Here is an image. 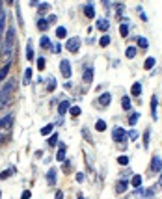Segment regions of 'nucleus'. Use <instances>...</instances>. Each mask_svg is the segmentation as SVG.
Instances as JSON below:
<instances>
[{
	"label": "nucleus",
	"instance_id": "obj_1",
	"mask_svg": "<svg viewBox=\"0 0 162 199\" xmlns=\"http://www.w3.org/2000/svg\"><path fill=\"white\" fill-rule=\"evenodd\" d=\"M15 49V28H9L6 34V41H4V50H2V58L6 61H9L11 54H13Z\"/></svg>",
	"mask_w": 162,
	"mask_h": 199
},
{
	"label": "nucleus",
	"instance_id": "obj_2",
	"mask_svg": "<svg viewBox=\"0 0 162 199\" xmlns=\"http://www.w3.org/2000/svg\"><path fill=\"white\" fill-rule=\"evenodd\" d=\"M13 88H15V80H7V84L4 86V88H2V91H0V108H4L7 103H9Z\"/></svg>",
	"mask_w": 162,
	"mask_h": 199
},
{
	"label": "nucleus",
	"instance_id": "obj_3",
	"mask_svg": "<svg viewBox=\"0 0 162 199\" xmlns=\"http://www.w3.org/2000/svg\"><path fill=\"white\" fill-rule=\"evenodd\" d=\"M78 49H80V39H78V37H71V39L67 41V50H69V52H77Z\"/></svg>",
	"mask_w": 162,
	"mask_h": 199
},
{
	"label": "nucleus",
	"instance_id": "obj_4",
	"mask_svg": "<svg viewBox=\"0 0 162 199\" xmlns=\"http://www.w3.org/2000/svg\"><path fill=\"white\" fill-rule=\"evenodd\" d=\"M60 71H62V75H64L65 78H69V76H71V63L67 60H62L60 61Z\"/></svg>",
	"mask_w": 162,
	"mask_h": 199
},
{
	"label": "nucleus",
	"instance_id": "obj_5",
	"mask_svg": "<svg viewBox=\"0 0 162 199\" xmlns=\"http://www.w3.org/2000/svg\"><path fill=\"white\" fill-rule=\"evenodd\" d=\"M112 138H114V142H123L125 140V130L121 127H116L112 130Z\"/></svg>",
	"mask_w": 162,
	"mask_h": 199
},
{
	"label": "nucleus",
	"instance_id": "obj_6",
	"mask_svg": "<svg viewBox=\"0 0 162 199\" xmlns=\"http://www.w3.org/2000/svg\"><path fill=\"white\" fill-rule=\"evenodd\" d=\"M160 167H162V160L159 157H153V160H151V171H153V173H159Z\"/></svg>",
	"mask_w": 162,
	"mask_h": 199
},
{
	"label": "nucleus",
	"instance_id": "obj_7",
	"mask_svg": "<svg viewBox=\"0 0 162 199\" xmlns=\"http://www.w3.org/2000/svg\"><path fill=\"white\" fill-rule=\"evenodd\" d=\"M11 123H13V117H11V115H6L4 119H0V130H7V128L11 127Z\"/></svg>",
	"mask_w": 162,
	"mask_h": 199
},
{
	"label": "nucleus",
	"instance_id": "obj_8",
	"mask_svg": "<svg viewBox=\"0 0 162 199\" xmlns=\"http://www.w3.org/2000/svg\"><path fill=\"white\" fill-rule=\"evenodd\" d=\"M65 149H67L65 143L60 142V151L56 153V160H58V162H64V160H65Z\"/></svg>",
	"mask_w": 162,
	"mask_h": 199
},
{
	"label": "nucleus",
	"instance_id": "obj_9",
	"mask_svg": "<svg viewBox=\"0 0 162 199\" xmlns=\"http://www.w3.org/2000/svg\"><path fill=\"white\" fill-rule=\"evenodd\" d=\"M47 182H49L50 186L56 182V169H54V167H52V169H49V173H47Z\"/></svg>",
	"mask_w": 162,
	"mask_h": 199
},
{
	"label": "nucleus",
	"instance_id": "obj_10",
	"mask_svg": "<svg viewBox=\"0 0 162 199\" xmlns=\"http://www.w3.org/2000/svg\"><path fill=\"white\" fill-rule=\"evenodd\" d=\"M92 80H93V67H86V71H84V82H86V84H89Z\"/></svg>",
	"mask_w": 162,
	"mask_h": 199
},
{
	"label": "nucleus",
	"instance_id": "obj_11",
	"mask_svg": "<svg viewBox=\"0 0 162 199\" xmlns=\"http://www.w3.org/2000/svg\"><path fill=\"white\" fill-rule=\"evenodd\" d=\"M97 28L102 30V32H106V30L110 28V22L106 21V19H99V21H97Z\"/></svg>",
	"mask_w": 162,
	"mask_h": 199
},
{
	"label": "nucleus",
	"instance_id": "obj_12",
	"mask_svg": "<svg viewBox=\"0 0 162 199\" xmlns=\"http://www.w3.org/2000/svg\"><path fill=\"white\" fill-rule=\"evenodd\" d=\"M116 192H117V194H123V192H127V181H125V179H121V181L117 182V186H116Z\"/></svg>",
	"mask_w": 162,
	"mask_h": 199
},
{
	"label": "nucleus",
	"instance_id": "obj_13",
	"mask_svg": "<svg viewBox=\"0 0 162 199\" xmlns=\"http://www.w3.org/2000/svg\"><path fill=\"white\" fill-rule=\"evenodd\" d=\"M9 69H11V63H9V61H7V63L4 65L2 69H0V80H4V78H6V76H7V73H9Z\"/></svg>",
	"mask_w": 162,
	"mask_h": 199
},
{
	"label": "nucleus",
	"instance_id": "obj_14",
	"mask_svg": "<svg viewBox=\"0 0 162 199\" xmlns=\"http://www.w3.org/2000/svg\"><path fill=\"white\" fill-rule=\"evenodd\" d=\"M4 28H6V11L0 9V36L4 34Z\"/></svg>",
	"mask_w": 162,
	"mask_h": 199
},
{
	"label": "nucleus",
	"instance_id": "obj_15",
	"mask_svg": "<svg viewBox=\"0 0 162 199\" xmlns=\"http://www.w3.org/2000/svg\"><path fill=\"white\" fill-rule=\"evenodd\" d=\"M110 99H112V97H110V93H104V95H101V99H99V103H101V106H108L110 104Z\"/></svg>",
	"mask_w": 162,
	"mask_h": 199
},
{
	"label": "nucleus",
	"instance_id": "obj_16",
	"mask_svg": "<svg viewBox=\"0 0 162 199\" xmlns=\"http://www.w3.org/2000/svg\"><path fill=\"white\" fill-rule=\"evenodd\" d=\"M67 110H69V101H62L60 106H58V112H60V115H64Z\"/></svg>",
	"mask_w": 162,
	"mask_h": 199
},
{
	"label": "nucleus",
	"instance_id": "obj_17",
	"mask_svg": "<svg viewBox=\"0 0 162 199\" xmlns=\"http://www.w3.org/2000/svg\"><path fill=\"white\" fill-rule=\"evenodd\" d=\"M130 93H132L134 97H140L142 95V84H138V82H136V84L130 88Z\"/></svg>",
	"mask_w": 162,
	"mask_h": 199
},
{
	"label": "nucleus",
	"instance_id": "obj_18",
	"mask_svg": "<svg viewBox=\"0 0 162 199\" xmlns=\"http://www.w3.org/2000/svg\"><path fill=\"white\" fill-rule=\"evenodd\" d=\"M84 13H86V17L93 19V17H95V7L89 4V6H86V7H84Z\"/></svg>",
	"mask_w": 162,
	"mask_h": 199
},
{
	"label": "nucleus",
	"instance_id": "obj_19",
	"mask_svg": "<svg viewBox=\"0 0 162 199\" xmlns=\"http://www.w3.org/2000/svg\"><path fill=\"white\" fill-rule=\"evenodd\" d=\"M56 89V80L54 76H49V82H47V91H54Z\"/></svg>",
	"mask_w": 162,
	"mask_h": 199
},
{
	"label": "nucleus",
	"instance_id": "obj_20",
	"mask_svg": "<svg viewBox=\"0 0 162 199\" xmlns=\"http://www.w3.org/2000/svg\"><path fill=\"white\" fill-rule=\"evenodd\" d=\"M39 45H41L43 49H50V47H52V45H50V39L47 36H43L41 39H39Z\"/></svg>",
	"mask_w": 162,
	"mask_h": 199
},
{
	"label": "nucleus",
	"instance_id": "obj_21",
	"mask_svg": "<svg viewBox=\"0 0 162 199\" xmlns=\"http://www.w3.org/2000/svg\"><path fill=\"white\" fill-rule=\"evenodd\" d=\"M95 130H99V132H104V130H106V121L99 119L97 123H95Z\"/></svg>",
	"mask_w": 162,
	"mask_h": 199
},
{
	"label": "nucleus",
	"instance_id": "obj_22",
	"mask_svg": "<svg viewBox=\"0 0 162 199\" xmlns=\"http://www.w3.org/2000/svg\"><path fill=\"white\" fill-rule=\"evenodd\" d=\"M37 28L41 30V32H43V30H47V28H49V21H47V19H39V21H37Z\"/></svg>",
	"mask_w": 162,
	"mask_h": 199
},
{
	"label": "nucleus",
	"instance_id": "obj_23",
	"mask_svg": "<svg viewBox=\"0 0 162 199\" xmlns=\"http://www.w3.org/2000/svg\"><path fill=\"white\" fill-rule=\"evenodd\" d=\"M30 80H32V69H26V71H24V80H22V82H24V86H28L30 84Z\"/></svg>",
	"mask_w": 162,
	"mask_h": 199
},
{
	"label": "nucleus",
	"instance_id": "obj_24",
	"mask_svg": "<svg viewBox=\"0 0 162 199\" xmlns=\"http://www.w3.org/2000/svg\"><path fill=\"white\" fill-rule=\"evenodd\" d=\"M26 58H28V60H34V47H32V43L26 45Z\"/></svg>",
	"mask_w": 162,
	"mask_h": 199
},
{
	"label": "nucleus",
	"instance_id": "obj_25",
	"mask_svg": "<svg viewBox=\"0 0 162 199\" xmlns=\"http://www.w3.org/2000/svg\"><path fill=\"white\" fill-rule=\"evenodd\" d=\"M56 36H58V39H64V37L67 36V30L64 28V26H60V28H56Z\"/></svg>",
	"mask_w": 162,
	"mask_h": 199
},
{
	"label": "nucleus",
	"instance_id": "obj_26",
	"mask_svg": "<svg viewBox=\"0 0 162 199\" xmlns=\"http://www.w3.org/2000/svg\"><path fill=\"white\" fill-rule=\"evenodd\" d=\"M138 47H142V49H147V47H149V41L147 39H145V37H138Z\"/></svg>",
	"mask_w": 162,
	"mask_h": 199
},
{
	"label": "nucleus",
	"instance_id": "obj_27",
	"mask_svg": "<svg viewBox=\"0 0 162 199\" xmlns=\"http://www.w3.org/2000/svg\"><path fill=\"white\" fill-rule=\"evenodd\" d=\"M144 67L147 69H151V67H155V58H147V60H145V63H144Z\"/></svg>",
	"mask_w": 162,
	"mask_h": 199
},
{
	"label": "nucleus",
	"instance_id": "obj_28",
	"mask_svg": "<svg viewBox=\"0 0 162 199\" xmlns=\"http://www.w3.org/2000/svg\"><path fill=\"white\" fill-rule=\"evenodd\" d=\"M37 9H39V13H41V15H45L47 11L50 9V6H49V4H39V6H37Z\"/></svg>",
	"mask_w": 162,
	"mask_h": 199
},
{
	"label": "nucleus",
	"instance_id": "obj_29",
	"mask_svg": "<svg viewBox=\"0 0 162 199\" xmlns=\"http://www.w3.org/2000/svg\"><path fill=\"white\" fill-rule=\"evenodd\" d=\"M52 128H54V125H47V127L41 128V134H43V136H49L50 132H52Z\"/></svg>",
	"mask_w": 162,
	"mask_h": 199
},
{
	"label": "nucleus",
	"instance_id": "obj_30",
	"mask_svg": "<svg viewBox=\"0 0 162 199\" xmlns=\"http://www.w3.org/2000/svg\"><path fill=\"white\" fill-rule=\"evenodd\" d=\"M138 119H140V114H136V112H134V114H132V115H130V117H129V123H130V125H132V127H134V125L138 123Z\"/></svg>",
	"mask_w": 162,
	"mask_h": 199
},
{
	"label": "nucleus",
	"instance_id": "obj_31",
	"mask_svg": "<svg viewBox=\"0 0 162 199\" xmlns=\"http://www.w3.org/2000/svg\"><path fill=\"white\" fill-rule=\"evenodd\" d=\"M69 114L73 115V117H77V115H80V108H78V106H71L69 108Z\"/></svg>",
	"mask_w": 162,
	"mask_h": 199
},
{
	"label": "nucleus",
	"instance_id": "obj_32",
	"mask_svg": "<svg viewBox=\"0 0 162 199\" xmlns=\"http://www.w3.org/2000/svg\"><path fill=\"white\" fill-rule=\"evenodd\" d=\"M13 171H15V167H9V169L2 171V173H0V179H7V177H9L11 173H13Z\"/></svg>",
	"mask_w": 162,
	"mask_h": 199
},
{
	"label": "nucleus",
	"instance_id": "obj_33",
	"mask_svg": "<svg viewBox=\"0 0 162 199\" xmlns=\"http://www.w3.org/2000/svg\"><path fill=\"white\" fill-rule=\"evenodd\" d=\"M140 184H142V177H140V175H134V177H132V186L140 188Z\"/></svg>",
	"mask_w": 162,
	"mask_h": 199
},
{
	"label": "nucleus",
	"instance_id": "obj_34",
	"mask_svg": "<svg viewBox=\"0 0 162 199\" xmlns=\"http://www.w3.org/2000/svg\"><path fill=\"white\" fill-rule=\"evenodd\" d=\"M121 106H123L125 110H129V108H130V99H129V97H123V99H121Z\"/></svg>",
	"mask_w": 162,
	"mask_h": 199
},
{
	"label": "nucleus",
	"instance_id": "obj_35",
	"mask_svg": "<svg viewBox=\"0 0 162 199\" xmlns=\"http://www.w3.org/2000/svg\"><path fill=\"white\" fill-rule=\"evenodd\" d=\"M99 43H101V47H108L110 45V37L108 36H102L101 39H99Z\"/></svg>",
	"mask_w": 162,
	"mask_h": 199
},
{
	"label": "nucleus",
	"instance_id": "obj_36",
	"mask_svg": "<svg viewBox=\"0 0 162 199\" xmlns=\"http://www.w3.org/2000/svg\"><path fill=\"white\" fill-rule=\"evenodd\" d=\"M45 65H47L45 58H39V60H37V69H39V71H45Z\"/></svg>",
	"mask_w": 162,
	"mask_h": 199
},
{
	"label": "nucleus",
	"instance_id": "obj_37",
	"mask_svg": "<svg viewBox=\"0 0 162 199\" xmlns=\"http://www.w3.org/2000/svg\"><path fill=\"white\" fill-rule=\"evenodd\" d=\"M119 34H121L123 37H127V34H129V26H127V24H121V26H119Z\"/></svg>",
	"mask_w": 162,
	"mask_h": 199
},
{
	"label": "nucleus",
	"instance_id": "obj_38",
	"mask_svg": "<svg viewBox=\"0 0 162 199\" xmlns=\"http://www.w3.org/2000/svg\"><path fill=\"white\" fill-rule=\"evenodd\" d=\"M151 106H153V119H157V97L151 99Z\"/></svg>",
	"mask_w": 162,
	"mask_h": 199
},
{
	"label": "nucleus",
	"instance_id": "obj_39",
	"mask_svg": "<svg viewBox=\"0 0 162 199\" xmlns=\"http://www.w3.org/2000/svg\"><path fill=\"white\" fill-rule=\"evenodd\" d=\"M125 54H127V58H134V56H136V49H134V47H129Z\"/></svg>",
	"mask_w": 162,
	"mask_h": 199
},
{
	"label": "nucleus",
	"instance_id": "obj_40",
	"mask_svg": "<svg viewBox=\"0 0 162 199\" xmlns=\"http://www.w3.org/2000/svg\"><path fill=\"white\" fill-rule=\"evenodd\" d=\"M117 162H119L121 166H127V164H129V157H125V154H121V157L117 158Z\"/></svg>",
	"mask_w": 162,
	"mask_h": 199
},
{
	"label": "nucleus",
	"instance_id": "obj_41",
	"mask_svg": "<svg viewBox=\"0 0 162 199\" xmlns=\"http://www.w3.org/2000/svg\"><path fill=\"white\" fill-rule=\"evenodd\" d=\"M15 9H17V19H19V26H22V17H21V7H19V4L15 6Z\"/></svg>",
	"mask_w": 162,
	"mask_h": 199
},
{
	"label": "nucleus",
	"instance_id": "obj_42",
	"mask_svg": "<svg viewBox=\"0 0 162 199\" xmlns=\"http://www.w3.org/2000/svg\"><path fill=\"white\" fill-rule=\"evenodd\" d=\"M56 143H58V136L52 134V136L49 138V145H56Z\"/></svg>",
	"mask_w": 162,
	"mask_h": 199
},
{
	"label": "nucleus",
	"instance_id": "obj_43",
	"mask_svg": "<svg viewBox=\"0 0 162 199\" xmlns=\"http://www.w3.org/2000/svg\"><path fill=\"white\" fill-rule=\"evenodd\" d=\"M129 136H130V140H138L140 132H138V130H130V132H129Z\"/></svg>",
	"mask_w": 162,
	"mask_h": 199
},
{
	"label": "nucleus",
	"instance_id": "obj_44",
	"mask_svg": "<svg viewBox=\"0 0 162 199\" xmlns=\"http://www.w3.org/2000/svg\"><path fill=\"white\" fill-rule=\"evenodd\" d=\"M149 138H151V136H149V130H145V134H144V143H145V147L149 145Z\"/></svg>",
	"mask_w": 162,
	"mask_h": 199
},
{
	"label": "nucleus",
	"instance_id": "obj_45",
	"mask_svg": "<svg viewBox=\"0 0 162 199\" xmlns=\"http://www.w3.org/2000/svg\"><path fill=\"white\" fill-rule=\"evenodd\" d=\"M77 181H78V182L84 181V173H77Z\"/></svg>",
	"mask_w": 162,
	"mask_h": 199
},
{
	"label": "nucleus",
	"instance_id": "obj_46",
	"mask_svg": "<svg viewBox=\"0 0 162 199\" xmlns=\"http://www.w3.org/2000/svg\"><path fill=\"white\" fill-rule=\"evenodd\" d=\"M30 197V190H24V192H22V199H28Z\"/></svg>",
	"mask_w": 162,
	"mask_h": 199
},
{
	"label": "nucleus",
	"instance_id": "obj_47",
	"mask_svg": "<svg viewBox=\"0 0 162 199\" xmlns=\"http://www.w3.org/2000/svg\"><path fill=\"white\" fill-rule=\"evenodd\" d=\"M54 199H64V192H56V196H54Z\"/></svg>",
	"mask_w": 162,
	"mask_h": 199
},
{
	"label": "nucleus",
	"instance_id": "obj_48",
	"mask_svg": "<svg viewBox=\"0 0 162 199\" xmlns=\"http://www.w3.org/2000/svg\"><path fill=\"white\" fill-rule=\"evenodd\" d=\"M47 21H49V22H56V15H50V17L47 19Z\"/></svg>",
	"mask_w": 162,
	"mask_h": 199
},
{
	"label": "nucleus",
	"instance_id": "obj_49",
	"mask_svg": "<svg viewBox=\"0 0 162 199\" xmlns=\"http://www.w3.org/2000/svg\"><path fill=\"white\" fill-rule=\"evenodd\" d=\"M30 4H32V6H39V2H37V0H30Z\"/></svg>",
	"mask_w": 162,
	"mask_h": 199
},
{
	"label": "nucleus",
	"instance_id": "obj_50",
	"mask_svg": "<svg viewBox=\"0 0 162 199\" xmlns=\"http://www.w3.org/2000/svg\"><path fill=\"white\" fill-rule=\"evenodd\" d=\"M78 199H84V197H82V196H78Z\"/></svg>",
	"mask_w": 162,
	"mask_h": 199
},
{
	"label": "nucleus",
	"instance_id": "obj_51",
	"mask_svg": "<svg viewBox=\"0 0 162 199\" xmlns=\"http://www.w3.org/2000/svg\"><path fill=\"white\" fill-rule=\"evenodd\" d=\"M160 184H162V177H160Z\"/></svg>",
	"mask_w": 162,
	"mask_h": 199
},
{
	"label": "nucleus",
	"instance_id": "obj_52",
	"mask_svg": "<svg viewBox=\"0 0 162 199\" xmlns=\"http://www.w3.org/2000/svg\"><path fill=\"white\" fill-rule=\"evenodd\" d=\"M0 197H2V192H0Z\"/></svg>",
	"mask_w": 162,
	"mask_h": 199
}]
</instances>
